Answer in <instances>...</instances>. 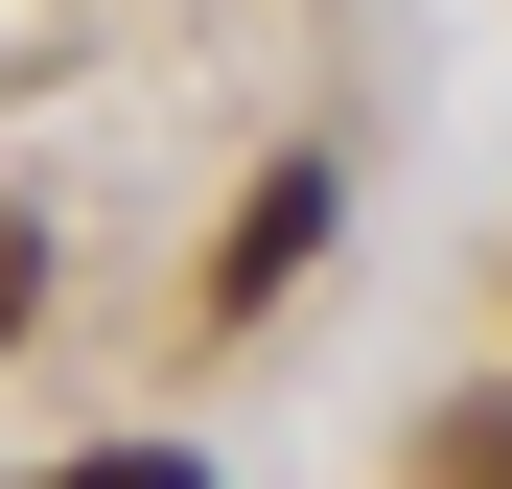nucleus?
<instances>
[{
	"instance_id": "7ed1b4c3",
	"label": "nucleus",
	"mask_w": 512,
	"mask_h": 489,
	"mask_svg": "<svg viewBox=\"0 0 512 489\" xmlns=\"http://www.w3.org/2000/svg\"><path fill=\"white\" fill-rule=\"evenodd\" d=\"M70 489H210V466H163V443H94V466H70Z\"/></svg>"
},
{
	"instance_id": "f257e3e1",
	"label": "nucleus",
	"mask_w": 512,
	"mask_h": 489,
	"mask_svg": "<svg viewBox=\"0 0 512 489\" xmlns=\"http://www.w3.org/2000/svg\"><path fill=\"white\" fill-rule=\"evenodd\" d=\"M303 257H326V163H280V187L233 210V257H210V303H280Z\"/></svg>"
},
{
	"instance_id": "f03ea898",
	"label": "nucleus",
	"mask_w": 512,
	"mask_h": 489,
	"mask_svg": "<svg viewBox=\"0 0 512 489\" xmlns=\"http://www.w3.org/2000/svg\"><path fill=\"white\" fill-rule=\"evenodd\" d=\"M24 303H47V233H24V210H0V350H24Z\"/></svg>"
}]
</instances>
